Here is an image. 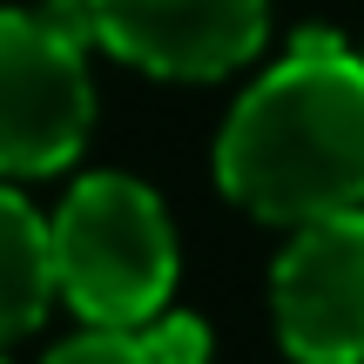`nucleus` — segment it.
Wrapping results in <instances>:
<instances>
[{
    "instance_id": "1",
    "label": "nucleus",
    "mask_w": 364,
    "mask_h": 364,
    "mask_svg": "<svg viewBox=\"0 0 364 364\" xmlns=\"http://www.w3.org/2000/svg\"><path fill=\"white\" fill-rule=\"evenodd\" d=\"M216 182L263 223H324L364 209V61L331 34H304L230 108Z\"/></svg>"
},
{
    "instance_id": "2",
    "label": "nucleus",
    "mask_w": 364,
    "mask_h": 364,
    "mask_svg": "<svg viewBox=\"0 0 364 364\" xmlns=\"http://www.w3.org/2000/svg\"><path fill=\"white\" fill-rule=\"evenodd\" d=\"M54 284L95 331H142L169 311L176 230L135 176H81L54 209Z\"/></svg>"
},
{
    "instance_id": "3",
    "label": "nucleus",
    "mask_w": 364,
    "mask_h": 364,
    "mask_svg": "<svg viewBox=\"0 0 364 364\" xmlns=\"http://www.w3.org/2000/svg\"><path fill=\"white\" fill-rule=\"evenodd\" d=\"M81 27L0 7V176H54L95 129Z\"/></svg>"
},
{
    "instance_id": "4",
    "label": "nucleus",
    "mask_w": 364,
    "mask_h": 364,
    "mask_svg": "<svg viewBox=\"0 0 364 364\" xmlns=\"http://www.w3.org/2000/svg\"><path fill=\"white\" fill-rule=\"evenodd\" d=\"M81 27L162 81H223L263 48L270 0H75Z\"/></svg>"
},
{
    "instance_id": "5",
    "label": "nucleus",
    "mask_w": 364,
    "mask_h": 364,
    "mask_svg": "<svg viewBox=\"0 0 364 364\" xmlns=\"http://www.w3.org/2000/svg\"><path fill=\"white\" fill-rule=\"evenodd\" d=\"M270 304L297 364H364V209L290 236L270 270Z\"/></svg>"
},
{
    "instance_id": "6",
    "label": "nucleus",
    "mask_w": 364,
    "mask_h": 364,
    "mask_svg": "<svg viewBox=\"0 0 364 364\" xmlns=\"http://www.w3.org/2000/svg\"><path fill=\"white\" fill-rule=\"evenodd\" d=\"M54 297V223H41V209L0 182V344L27 338Z\"/></svg>"
},
{
    "instance_id": "7",
    "label": "nucleus",
    "mask_w": 364,
    "mask_h": 364,
    "mask_svg": "<svg viewBox=\"0 0 364 364\" xmlns=\"http://www.w3.org/2000/svg\"><path fill=\"white\" fill-rule=\"evenodd\" d=\"M48 364H209V324L203 317L162 311L142 331H81Z\"/></svg>"
},
{
    "instance_id": "8",
    "label": "nucleus",
    "mask_w": 364,
    "mask_h": 364,
    "mask_svg": "<svg viewBox=\"0 0 364 364\" xmlns=\"http://www.w3.org/2000/svg\"><path fill=\"white\" fill-rule=\"evenodd\" d=\"M0 364H7V358H0Z\"/></svg>"
}]
</instances>
